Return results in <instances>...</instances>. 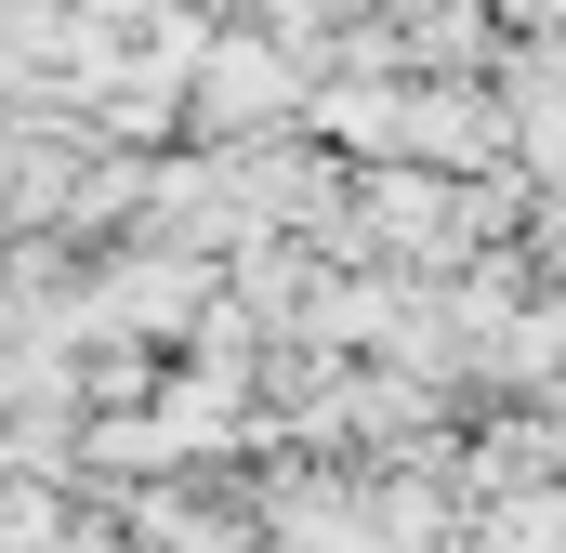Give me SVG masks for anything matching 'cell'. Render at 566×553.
Returning a JSON list of instances; mask_svg holds the SVG:
<instances>
[{"instance_id":"1","label":"cell","mask_w":566,"mask_h":553,"mask_svg":"<svg viewBox=\"0 0 566 553\" xmlns=\"http://www.w3.org/2000/svg\"><path fill=\"white\" fill-rule=\"evenodd\" d=\"M185 93H198V119H211V133L277 119V106H290V53H277V40H211V66H198Z\"/></svg>"}]
</instances>
